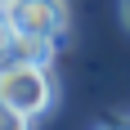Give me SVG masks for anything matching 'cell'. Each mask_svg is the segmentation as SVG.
<instances>
[{
	"instance_id": "cell-1",
	"label": "cell",
	"mask_w": 130,
	"mask_h": 130,
	"mask_svg": "<svg viewBox=\"0 0 130 130\" xmlns=\"http://www.w3.org/2000/svg\"><path fill=\"white\" fill-rule=\"evenodd\" d=\"M0 103L27 112L31 121L45 117L54 108V76H50V67L23 63V58H5L0 63Z\"/></svg>"
},
{
	"instance_id": "cell-2",
	"label": "cell",
	"mask_w": 130,
	"mask_h": 130,
	"mask_svg": "<svg viewBox=\"0 0 130 130\" xmlns=\"http://www.w3.org/2000/svg\"><path fill=\"white\" fill-rule=\"evenodd\" d=\"M13 36H58L67 27V5L63 0H0Z\"/></svg>"
},
{
	"instance_id": "cell-3",
	"label": "cell",
	"mask_w": 130,
	"mask_h": 130,
	"mask_svg": "<svg viewBox=\"0 0 130 130\" xmlns=\"http://www.w3.org/2000/svg\"><path fill=\"white\" fill-rule=\"evenodd\" d=\"M54 45H58V36H13L9 58H23V63H40V67H50Z\"/></svg>"
},
{
	"instance_id": "cell-4",
	"label": "cell",
	"mask_w": 130,
	"mask_h": 130,
	"mask_svg": "<svg viewBox=\"0 0 130 130\" xmlns=\"http://www.w3.org/2000/svg\"><path fill=\"white\" fill-rule=\"evenodd\" d=\"M0 130H31V117L9 108V103H0Z\"/></svg>"
},
{
	"instance_id": "cell-5",
	"label": "cell",
	"mask_w": 130,
	"mask_h": 130,
	"mask_svg": "<svg viewBox=\"0 0 130 130\" xmlns=\"http://www.w3.org/2000/svg\"><path fill=\"white\" fill-rule=\"evenodd\" d=\"M9 45H13V27H9V18H5V9H0V63L9 58Z\"/></svg>"
},
{
	"instance_id": "cell-6",
	"label": "cell",
	"mask_w": 130,
	"mask_h": 130,
	"mask_svg": "<svg viewBox=\"0 0 130 130\" xmlns=\"http://www.w3.org/2000/svg\"><path fill=\"white\" fill-rule=\"evenodd\" d=\"M121 23L130 27V0H121Z\"/></svg>"
},
{
	"instance_id": "cell-7",
	"label": "cell",
	"mask_w": 130,
	"mask_h": 130,
	"mask_svg": "<svg viewBox=\"0 0 130 130\" xmlns=\"http://www.w3.org/2000/svg\"><path fill=\"white\" fill-rule=\"evenodd\" d=\"M126 130H130V126H126Z\"/></svg>"
}]
</instances>
